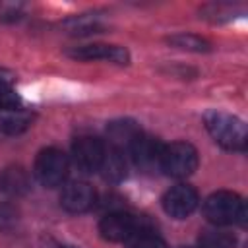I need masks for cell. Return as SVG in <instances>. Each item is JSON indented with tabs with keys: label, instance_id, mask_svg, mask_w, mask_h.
Wrapping results in <instances>:
<instances>
[{
	"label": "cell",
	"instance_id": "6da1fadb",
	"mask_svg": "<svg viewBox=\"0 0 248 248\" xmlns=\"http://www.w3.org/2000/svg\"><path fill=\"white\" fill-rule=\"evenodd\" d=\"M203 122H205L209 136L221 147L231 149V151H244L246 149V141H248L246 124L238 116L213 108V110H207L203 114Z\"/></svg>",
	"mask_w": 248,
	"mask_h": 248
},
{
	"label": "cell",
	"instance_id": "7a4b0ae2",
	"mask_svg": "<svg viewBox=\"0 0 248 248\" xmlns=\"http://www.w3.org/2000/svg\"><path fill=\"white\" fill-rule=\"evenodd\" d=\"M203 215L209 223L217 227H227L234 223H244L246 219V205L242 198L229 190L213 192L203 202Z\"/></svg>",
	"mask_w": 248,
	"mask_h": 248
},
{
	"label": "cell",
	"instance_id": "3957f363",
	"mask_svg": "<svg viewBox=\"0 0 248 248\" xmlns=\"http://www.w3.org/2000/svg\"><path fill=\"white\" fill-rule=\"evenodd\" d=\"M159 169L172 178H186L198 169V151L188 141H172L163 145Z\"/></svg>",
	"mask_w": 248,
	"mask_h": 248
},
{
	"label": "cell",
	"instance_id": "277c9868",
	"mask_svg": "<svg viewBox=\"0 0 248 248\" xmlns=\"http://www.w3.org/2000/svg\"><path fill=\"white\" fill-rule=\"evenodd\" d=\"M68 169H70L68 155L56 147L41 149L33 167L37 180L46 188L62 186L64 180L68 178Z\"/></svg>",
	"mask_w": 248,
	"mask_h": 248
},
{
	"label": "cell",
	"instance_id": "5b68a950",
	"mask_svg": "<svg viewBox=\"0 0 248 248\" xmlns=\"http://www.w3.org/2000/svg\"><path fill=\"white\" fill-rule=\"evenodd\" d=\"M105 143L93 136H81L72 145V159L74 165L81 172H97L105 159Z\"/></svg>",
	"mask_w": 248,
	"mask_h": 248
},
{
	"label": "cell",
	"instance_id": "8992f818",
	"mask_svg": "<svg viewBox=\"0 0 248 248\" xmlns=\"http://www.w3.org/2000/svg\"><path fill=\"white\" fill-rule=\"evenodd\" d=\"M141 229L138 217L126 211H112L99 221V232L108 242H126Z\"/></svg>",
	"mask_w": 248,
	"mask_h": 248
},
{
	"label": "cell",
	"instance_id": "52a82bcc",
	"mask_svg": "<svg viewBox=\"0 0 248 248\" xmlns=\"http://www.w3.org/2000/svg\"><path fill=\"white\" fill-rule=\"evenodd\" d=\"M198 202H200L198 192L190 184H176L169 188L161 200L165 213L170 215L172 219H186L188 215H192L194 209L198 207Z\"/></svg>",
	"mask_w": 248,
	"mask_h": 248
},
{
	"label": "cell",
	"instance_id": "ba28073f",
	"mask_svg": "<svg viewBox=\"0 0 248 248\" xmlns=\"http://www.w3.org/2000/svg\"><path fill=\"white\" fill-rule=\"evenodd\" d=\"M68 56L74 60H107L112 64L126 66L130 62V52L124 46L118 45H105V43H93V45H83V46H74L68 50Z\"/></svg>",
	"mask_w": 248,
	"mask_h": 248
},
{
	"label": "cell",
	"instance_id": "9c48e42d",
	"mask_svg": "<svg viewBox=\"0 0 248 248\" xmlns=\"http://www.w3.org/2000/svg\"><path fill=\"white\" fill-rule=\"evenodd\" d=\"M97 202V194L91 184L76 180L64 186L60 194V205L70 213H83L89 211Z\"/></svg>",
	"mask_w": 248,
	"mask_h": 248
},
{
	"label": "cell",
	"instance_id": "30bf717a",
	"mask_svg": "<svg viewBox=\"0 0 248 248\" xmlns=\"http://www.w3.org/2000/svg\"><path fill=\"white\" fill-rule=\"evenodd\" d=\"M161 149L163 143L151 136L140 134L132 145L128 147V155L132 157V161L143 169V170H151L153 167H159V157H161Z\"/></svg>",
	"mask_w": 248,
	"mask_h": 248
},
{
	"label": "cell",
	"instance_id": "8fae6325",
	"mask_svg": "<svg viewBox=\"0 0 248 248\" xmlns=\"http://www.w3.org/2000/svg\"><path fill=\"white\" fill-rule=\"evenodd\" d=\"M141 134L140 126L134 120L122 118V120H114L108 124L107 128V136L110 141V147L118 149V151H128V147L132 145V141Z\"/></svg>",
	"mask_w": 248,
	"mask_h": 248
},
{
	"label": "cell",
	"instance_id": "7c38bea8",
	"mask_svg": "<svg viewBox=\"0 0 248 248\" xmlns=\"http://www.w3.org/2000/svg\"><path fill=\"white\" fill-rule=\"evenodd\" d=\"M31 126V114L19 107L0 108V132L8 136H17Z\"/></svg>",
	"mask_w": 248,
	"mask_h": 248
},
{
	"label": "cell",
	"instance_id": "4fadbf2b",
	"mask_svg": "<svg viewBox=\"0 0 248 248\" xmlns=\"http://www.w3.org/2000/svg\"><path fill=\"white\" fill-rule=\"evenodd\" d=\"M29 174L21 167H10L0 174V190L10 196H21L29 190Z\"/></svg>",
	"mask_w": 248,
	"mask_h": 248
},
{
	"label": "cell",
	"instance_id": "5bb4252c",
	"mask_svg": "<svg viewBox=\"0 0 248 248\" xmlns=\"http://www.w3.org/2000/svg\"><path fill=\"white\" fill-rule=\"evenodd\" d=\"M99 170H103V176H105L107 180H110V182H120V180L126 176V170H128L124 151H118V149H114V147L107 149V151H105L103 165H101Z\"/></svg>",
	"mask_w": 248,
	"mask_h": 248
},
{
	"label": "cell",
	"instance_id": "9a60e30c",
	"mask_svg": "<svg viewBox=\"0 0 248 248\" xmlns=\"http://www.w3.org/2000/svg\"><path fill=\"white\" fill-rule=\"evenodd\" d=\"M167 41L176 48L192 50V52H207L211 48V45L205 39H202L198 35H192V33H176V35H170Z\"/></svg>",
	"mask_w": 248,
	"mask_h": 248
},
{
	"label": "cell",
	"instance_id": "2e32d148",
	"mask_svg": "<svg viewBox=\"0 0 248 248\" xmlns=\"http://www.w3.org/2000/svg\"><path fill=\"white\" fill-rule=\"evenodd\" d=\"M236 238L227 231H205L200 236V248H234Z\"/></svg>",
	"mask_w": 248,
	"mask_h": 248
},
{
	"label": "cell",
	"instance_id": "e0dca14e",
	"mask_svg": "<svg viewBox=\"0 0 248 248\" xmlns=\"http://www.w3.org/2000/svg\"><path fill=\"white\" fill-rule=\"evenodd\" d=\"M126 242H128V248H167L165 242L155 232H151L149 229H143V227Z\"/></svg>",
	"mask_w": 248,
	"mask_h": 248
},
{
	"label": "cell",
	"instance_id": "ac0fdd59",
	"mask_svg": "<svg viewBox=\"0 0 248 248\" xmlns=\"http://www.w3.org/2000/svg\"><path fill=\"white\" fill-rule=\"evenodd\" d=\"M72 33L76 35H87V33H97L103 29V25L97 21V17L93 16H81V17H72L64 23Z\"/></svg>",
	"mask_w": 248,
	"mask_h": 248
},
{
	"label": "cell",
	"instance_id": "d6986e66",
	"mask_svg": "<svg viewBox=\"0 0 248 248\" xmlns=\"http://www.w3.org/2000/svg\"><path fill=\"white\" fill-rule=\"evenodd\" d=\"M23 14L21 2H0V19L2 21H16Z\"/></svg>",
	"mask_w": 248,
	"mask_h": 248
},
{
	"label": "cell",
	"instance_id": "ffe728a7",
	"mask_svg": "<svg viewBox=\"0 0 248 248\" xmlns=\"http://www.w3.org/2000/svg\"><path fill=\"white\" fill-rule=\"evenodd\" d=\"M17 223V211L10 203H0V231H10Z\"/></svg>",
	"mask_w": 248,
	"mask_h": 248
},
{
	"label": "cell",
	"instance_id": "44dd1931",
	"mask_svg": "<svg viewBox=\"0 0 248 248\" xmlns=\"http://www.w3.org/2000/svg\"><path fill=\"white\" fill-rule=\"evenodd\" d=\"M14 74L10 72V70H6V68H0V89L2 87H8L12 81H14Z\"/></svg>",
	"mask_w": 248,
	"mask_h": 248
},
{
	"label": "cell",
	"instance_id": "7402d4cb",
	"mask_svg": "<svg viewBox=\"0 0 248 248\" xmlns=\"http://www.w3.org/2000/svg\"><path fill=\"white\" fill-rule=\"evenodd\" d=\"M58 248H74V246H64V244H60Z\"/></svg>",
	"mask_w": 248,
	"mask_h": 248
},
{
	"label": "cell",
	"instance_id": "603a6c76",
	"mask_svg": "<svg viewBox=\"0 0 248 248\" xmlns=\"http://www.w3.org/2000/svg\"><path fill=\"white\" fill-rule=\"evenodd\" d=\"M176 248H192V246H176Z\"/></svg>",
	"mask_w": 248,
	"mask_h": 248
}]
</instances>
